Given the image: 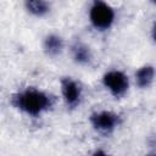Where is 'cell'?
I'll use <instances>...</instances> for the list:
<instances>
[{
  "mask_svg": "<svg viewBox=\"0 0 156 156\" xmlns=\"http://www.w3.org/2000/svg\"><path fill=\"white\" fill-rule=\"evenodd\" d=\"M154 76H155V69L152 66L147 65V66H144L141 68H139L135 73V80H136V84L140 87V88H147L152 80H154Z\"/></svg>",
  "mask_w": 156,
  "mask_h": 156,
  "instance_id": "cell-8",
  "label": "cell"
},
{
  "mask_svg": "<svg viewBox=\"0 0 156 156\" xmlns=\"http://www.w3.org/2000/svg\"><path fill=\"white\" fill-rule=\"evenodd\" d=\"M102 83L105 88L116 98L124 95L129 88L128 77L121 71H108L102 77Z\"/></svg>",
  "mask_w": 156,
  "mask_h": 156,
  "instance_id": "cell-3",
  "label": "cell"
},
{
  "mask_svg": "<svg viewBox=\"0 0 156 156\" xmlns=\"http://www.w3.org/2000/svg\"><path fill=\"white\" fill-rule=\"evenodd\" d=\"M72 56L73 60L79 65H87L91 60L90 49L83 43H76L72 46Z\"/></svg>",
  "mask_w": 156,
  "mask_h": 156,
  "instance_id": "cell-7",
  "label": "cell"
},
{
  "mask_svg": "<svg viewBox=\"0 0 156 156\" xmlns=\"http://www.w3.org/2000/svg\"><path fill=\"white\" fill-rule=\"evenodd\" d=\"M61 91L66 105L69 108H74L79 105L82 99V88L72 78L66 77L61 80Z\"/></svg>",
  "mask_w": 156,
  "mask_h": 156,
  "instance_id": "cell-5",
  "label": "cell"
},
{
  "mask_svg": "<svg viewBox=\"0 0 156 156\" xmlns=\"http://www.w3.org/2000/svg\"><path fill=\"white\" fill-rule=\"evenodd\" d=\"M24 5H26L27 11L30 12L32 15L37 16V17H41L50 11V4L46 1H41V0L27 1Z\"/></svg>",
  "mask_w": 156,
  "mask_h": 156,
  "instance_id": "cell-9",
  "label": "cell"
},
{
  "mask_svg": "<svg viewBox=\"0 0 156 156\" xmlns=\"http://www.w3.org/2000/svg\"><path fill=\"white\" fill-rule=\"evenodd\" d=\"M90 123L96 130L102 133H110L118 126L119 116L110 111H100L90 116Z\"/></svg>",
  "mask_w": 156,
  "mask_h": 156,
  "instance_id": "cell-4",
  "label": "cell"
},
{
  "mask_svg": "<svg viewBox=\"0 0 156 156\" xmlns=\"http://www.w3.org/2000/svg\"><path fill=\"white\" fill-rule=\"evenodd\" d=\"M89 18L96 29L105 30L112 26L115 21V11L104 1H94L89 10Z\"/></svg>",
  "mask_w": 156,
  "mask_h": 156,
  "instance_id": "cell-2",
  "label": "cell"
},
{
  "mask_svg": "<svg viewBox=\"0 0 156 156\" xmlns=\"http://www.w3.org/2000/svg\"><path fill=\"white\" fill-rule=\"evenodd\" d=\"M90 156H110V155H107V154H106V152H104L102 150H98V151L93 152Z\"/></svg>",
  "mask_w": 156,
  "mask_h": 156,
  "instance_id": "cell-10",
  "label": "cell"
},
{
  "mask_svg": "<svg viewBox=\"0 0 156 156\" xmlns=\"http://www.w3.org/2000/svg\"><path fill=\"white\" fill-rule=\"evenodd\" d=\"M63 49V40L57 34H49L44 39V50L49 56H56L61 54Z\"/></svg>",
  "mask_w": 156,
  "mask_h": 156,
  "instance_id": "cell-6",
  "label": "cell"
},
{
  "mask_svg": "<svg viewBox=\"0 0 156 156\" xmlns=\"http://www.w3.org/2000/svg\"><path fill=\"white\" fill-rule=\"evenodd\" d=\"M15 105L29 116H39L51 106L50 96L35 88H28L18 93L15 98Z\"/></svg>",
  "mask_w": 156,
  "mask_h": 156,
  "instance_id": "cell-1",
  "label": "cell"
},
{
  "mask_svg": "<svg viewBox=\"0 0 156 156\" xmlns=\"http://www.w3.org/2000/svg\"><path fill=\"white\" fill-rule=\"evenodd\" d=\"M147 156H154V155H147Z\"/></svg>",
  "mask_w": 156,
  "mask_h": 156,
  "instance_id": "cell-11",
  "label": "cell"
}]
</instances>
